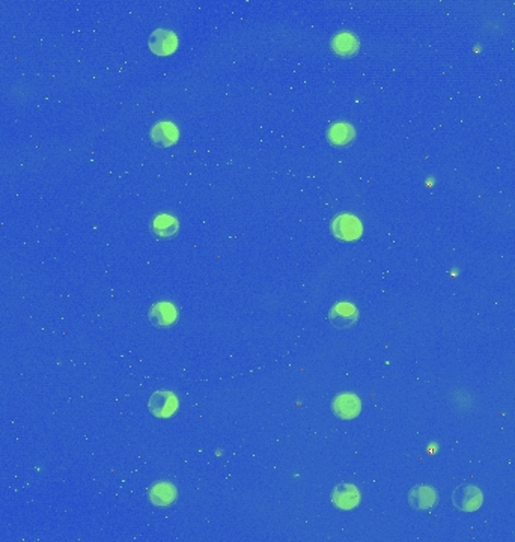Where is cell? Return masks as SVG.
<instances>
[{"label":"cell","mask_w":515,"mask_h":542,"mask_svg":"<svg viewBox=\"0 0 515 542\" xmlns=\"http://www.w3.org/2000/svg\"><path fill=\"white\" fill-rule=\"evenodd\" d=\"M153 142L160 146H169L178 139L176 127L171 122H160L157 124L151 131Z\"/></svg>","instance_id":"cell-9"},{"label":"cell","mask_w":515,"mask_h":542,"mask_svg":"<svg viewBox=\"0 0 515 542\" xmlns=\"http://www.w3.org/2000/svg\"><path fill=\"white\" fill-rule=\"evenodd\" d=\"M354 139V130L348 124H336L330 128L329 141L334 145H346Z\"/></svg>","instance_id":"cell-14"},{"label":"cell","mask_w":515,"mask_h":542,"mask_svg":"<svg viewBox=\"0 0 515 542\" xmlns=\"http://www.w3.org/2000/svg\"><path fill=\"white\" fill-rule=\"evenodd\" d=\"M153 228H154V232L158 236H163V238H167V236H172V235L176 234V231H178V222H176V219H174V217L167 215V214H163V215H158L157 219L154 220Z\"/></svg>","instance_id":"cell-13"},{"label":"cell","mask_w":515,"mask_h":542,"mask_svg":"<svg viewBox=\"0 0 515 542\" xmlns=\"http://www.w3.org/2000/svg\"><path fill=\"white\" fill-rule=\"evenodd\" d=\"M150 48L158 56H167L176 48V36L167 29H157L150 36Z\"/></svg>","instance_id":"cell-8"},{"label":"cell","mask_w":515,"mask_h":542,"mask_svg":"<svg viewBox=\"0 0 515 542\" xmlns=\"http://www.w3.org/2000/svg\"><path fill=\"white\" fill-rule=\"evenodd\" d=\"M332 229H333V234L338 236V238L345 240V241L358 240L359 236L362 235V224H360L359 219H355V217H353L350 214H344V215L336 217V219L333 220Z\"/></svg>","instance_id":"cell-4"},{"label":"cell","mask_w":515,"mask_h":542,"mask_svg":"<svg viewBox=\"0 0 515 542\" xmlns=\"http://www.w3.org/2000/svg\"><path fill=\"white\" fill-rule=\"evenodd\" d=\"M437 492L434 491L432 487L419 485L410 490L409 492V501L413 509L419 512L431 511L435 505H437Z\"/></svg>","instance_id":"cell-7"},{"label":"cell","mask_w":515,"mask_h":542,"mask_svg":"<svg viewBox=\"0 0 515 542\" xmlns=\"http://www.w3.org/2000/svg\"><path fill=\"white\" fill-rule=\"evenodd\" d=\"M332 408L334 411V415L339 419H354L360 415L362 410V402L358 398V395H353V393H342V395H338L334 398Z\"/></svg>","instance_id":"cell-6"},{"label":"cell","mask_w":515,"mask_h":542,"mask_svg":"<svg viewBox=\"0 0 515 542\" xmlns=\"http://www.w3.org/2000/svg\"><path fill=\"white\" fill-rule=\"evenodd\" d=\"M333 505L342 511H351L358 508L360 504V492L358 487L353 484H339L336 485L332 492Z\"/></svg>","instance_id":"cell-3"},{"label":"cell","mask_w":515,"mask_h":542,"mask_svg":"<svg viewBox=\"0 0 515 542\" xmlns=\"http://www.w3.org/2000/svg\"><path fill=\"white\" fill-rule=\"evenodd\" d=\"M148 407L157 418H171L178 410V399L169 390H158L151 395Z\"/></svg>","instance_id":"cell-2"},{"label":"cell","mask_w":515,"mask_h":542,"mask_svg":"<svg viewBox=\"0 0 515 542\" xmlns=\"http://www.w3.org/2000/svg\"><path fill=\"white\" fill-rule=\"evenodd\" d=\"M150 496H151L153 504L160 505V506H166V505H171L172 501L175 500L176 491H175V487H172L171 484H166V482H163V484H157V485L153 487Z\"/></svg>","instance_id":"cell-12"},{"label":"cell","mask_w":515,"mask_h":542,"mask_svg":"<svg viewBox=\"0 0 515 542\" xmlns=\"http://www.w3.org/2000/svg\"><path fill=\"white\" fill-rule=\"evenodd\" d=\"M453 505L463 512H474L482 505V492L474 485H461L453 491Z\"/></svg>","instance_id":"cell-1"},{"label":"cell","mask_w":515,"mask_h":542,"mask_svg":"<svg viewBox=\"0 0 515 542\" xmlns=\"http://www.w3.org/2000/svg\"><path fill=\"white\" fill-rule=\"evenodd\" d=\"M176 320V311L171 303H158L150 312V321L155 325H171Z\"/></svg>","instance_id":"cell-10"},{"label":"cell","mask_w":515,"mask_h":542,"mask_svg":"<svg viewBox=\"0 0 515 542\" xmlns=\"http://www.w3.org/2000/svg\"><path fill=\"white\" fill-rule=\"evenodd\" d=\"M329 320L336 329H350L359 321V312L350 303H336L329 312Z\"/></svg>","instance_id":"cell-5"},{"label":"cell","mask_w":515,"mask_h":542,"mask_svg":"<svg viewBox=\"0 0 515 542\" xmlns=\"http://www.w3.org/2000/svg\"><path fill=\"white\" fill-rule=\"evenodd\" d=\"M333 50L338 53L339 56H351L359 48V43L355 36L350 34H339L336 35L333 39Z\"/></svg>","instance_id":"cell-11"}]
</instances>
